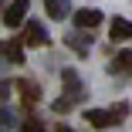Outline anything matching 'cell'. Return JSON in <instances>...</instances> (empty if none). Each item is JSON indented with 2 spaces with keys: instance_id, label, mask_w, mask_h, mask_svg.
<instances>
[{
  "instance_id": "obj_1",
  "label": "cell",
  "mask_w": 132,
  "mask_h": 132,
  "mask_svg": "<svg viewBox=\"0 0 132 132\" xmlns=\"http://www.w3.org/2000/svg\"><path fill=\"white\" fill-rule=\"evenodd\" d=\"M85 119L95 129H109V125H115V122L125 119V105H119V109H112V112H85Z\"/></svg>"
},
{
  "instance_id": "obj_2",
  "label": "cell",
  "mask_w": 132,
  "mask_h": 132,
  "mask_svg": "<svg viewBox=\"0 0 132 132\" xmlns=\"http://www.w3.org/2000/svg\"><path fill=\"white\" fill-rule=\"evenodd\" d=\"M102 24V14L98 10H78L75 14V27L78 31H92V27H98Z\"/></svg>"
},
{
  "instance_id": "obj_3",
  "label": "cell",
  "mask_w": 132,
  "mask_h": 132,
  "mask_svg": "<svg viewBox=\"0 0 132 132\" xmlns=\"http://www.w3.org/2000/svg\"><path fill=\"white\" fill-rule=\"evenodd\" d=\"M24 14H27V0H14V4L7 7V14H4V20H7V27H20V20H24Z\"/></svg>"
},
{
  "instance_id": "obj_4",
  "label": "cell",
  "mask_w": 132,
  "mask_h": 132,
  "mask_svg": "<svg viewBox=\"0 0 132 132\" xmlns=\"http://www.w3.org/2000/svg\"><path fill=\"white\" fill-rule=\"evenodd\" d=\"M109 34H112V41H129V37H132V24L122 20V17H115L112 27H109Z\"/></svg>"
},
{
  "instance_id": "obj_5",
  "label": "cell",
  "mask_w": 132,
  "mask_h": 132,
  "mask_svg": "<svg viewBox=\"0 0 132 132\" xmlns=\"http://www.w3.org/2000/svg\"><path fill=\"white\" fill-rule=\"evenodd\" d=\"M24 44H47V34L41 24H27V31H24Z\"/></svg>"
},
{
  "instance_id": "obj_6",
  "label": "cell",
  "mask_w": 132,
  "mask_h": 132,
  "mask_svg": "<svg viewBox=\"0 0 132 132\" xmlns=\"http://www.w3.org/2000/svg\"><path fill=\"white\" fill-rule=\"evenodd\" d=\"M20 51H24V44H20V41H7V44H0V54H7L10 61H24Z\"/></svg>"
},
{
  "instance_id": "obj_7",
  "label": "cell",
  "mask_w": 132,
  "mask_h": 132,
  "mask_svg": "<svg viewBox=\"0 0 132 132\" xmlns=\"http://www.w3.org/2000/svg\"><path fill=\"white\" fill-rule=\"evenodd\" d=\"M112 71H122V75H132V51H122V54L112 61Z\"/></svg>"
},
{
  "instance_id": "obj_8",
  "label": "cell",
  "mask_w": 132,
  "mask_h": 132,
  "mask_svg": "<svg viewBox=\"0 0 132 132\" xmlns=\"http://www.w3.org/2000/svg\"><path fill=\"white\" fill-rule=\"evenodd\" d=\"M17 88H20V95H24V105L37 102V95H41V88H37V85H31V81H20Z\"/></svg>"
},
{
  "instance_id": "obj_9",
  "label": "cell",
  "mask_w": 132,
  "mask_h": 132,
  "mask_svg": "<svg viewBox=\"0 0 132 132\" xmlns=\"http://www.w3.org/2000/svg\"><path fill=\"white\" fill-rule=\"evenodd\" d=\"M47 14L54 17V20L64 17V14H68V0H47Z\"/></svg>"
},
{
  "instance_id": "obj_10",
  "label": "cell",
  "mask_w": 132,
  "mask_h": 132,
  "mask_svg": "<svg viewBox=\"0 0 132 132\" xmlns=\"http://www.w3.org/2000/svg\"><path fill=\"white\" fill-rule=\"evenodd\" d=\"M20 132H41V125H37V122H27V125H24Z\"/></svg>"
}]
</instances>
